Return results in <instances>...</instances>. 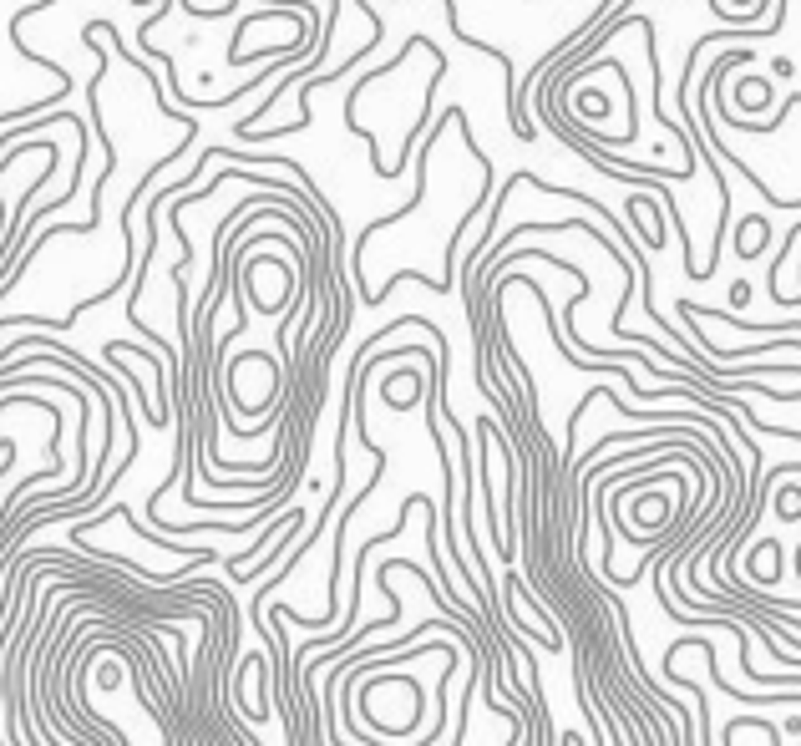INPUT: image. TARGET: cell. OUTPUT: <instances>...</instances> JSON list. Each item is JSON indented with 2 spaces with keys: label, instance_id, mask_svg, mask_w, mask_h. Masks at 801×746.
I'll return each mask as SVG.
<instances>
[{
  "label": "cell",
  "instance_id": "cell-1",
  "mask_svg": "<svg viewBox=\"0 0 801 746\" xmlns=\"http://www.w3.org/2000/svg\"><path fill=\"white\" fill-rule=\"evenodd\" d=\"M745 300H751V285H745V279H735V285H730V305H745Z\"/></svg>",
  "mask_w": 801,
  "mask_h": 746
}]
</instances>
